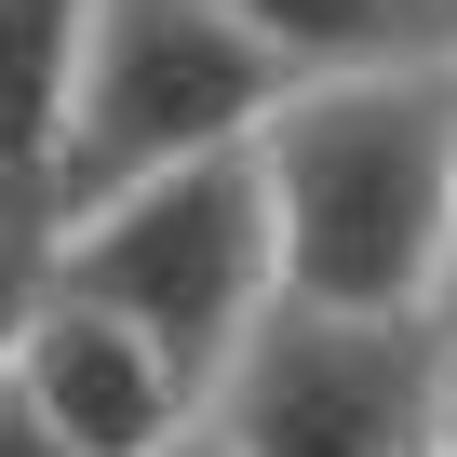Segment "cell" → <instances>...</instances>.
<instances>
[{
    "label": "cell",
    "mask_w": 457,
    "mask_h": 457,
    "mask_svg": "<svg viewBox=\"0 0 457 457\" xmlns=\"http://www.w3.org/2000/svg\"><path fill=\"white\" fill-rule=\"evenodd\" d=\"M28 296H41V228H0V350H14Z\"/></svg>",
    "instance_id": "ba28073f"
},
{
    "label": "cell",
    "mask_w": 457,
    "mask_h": 457,
    "mask_svg": "<svg viewBox=\"0 0 457 457\" xmlns=\"http://www.w3.org/2000/svg\"><path fill=\"white\" fill-rule=\"evenodd\" d=\"M228 457H417L444 430V323H337L270 310L215 377Z\"/></svg>",
    "instance_id": "277c9868"
},
{
    "label": "cell",
    "mask_w": 457,
    "mask_h": 457,
    "mask_svg": "<svg viewBox=\"0 0 457 457\" xmlns=\"http://www.w3.org/2000/svg\"><path fill=\"white\" fill-rule=\"evenodd\" d=\"M417 457H444V444H417Z\"/></svg>",
    "instance_id": "9a60e30c"
},
{
    "label": "cell",
    "mask_w": 457,
    "mask_h": 457,
    "mask_svg": "<svg viewBox=\"0 0 457 457\" xmlns=\"http://www.w3.org/2000/svg\"><path fill=\"white\" fill-rule=\"evenodd\" d=\"M430 444H444V457H457V350H444V430H430Z\"/></svg>",
    "instance_id": "8fae6325"
},
{
    "label": "cell",
    "mask_w": 457,
    "mask_h": 457,
    "mask_svg": "<svg viewBox=\"0 0 457 457\" xmlns=\"http://www.w3.org/2000/svg\"><path fill=\"white\" fill-rule=\"evenodd\" d=\"M444 337H457V296H444Z\"/></svg>",
    "instance_id": "5bb4252c"
},
{
    "label": "cell",
    "mask_w": 457,
    "mask_h": 457,
    "mask_svg": "<svg viewBox=\"0 0 457 457\" xmlns=\"http://www.w3.org/2000/svg\"><path fill=\"white\" fill-rule=\"evenodd\" d=\"M41 283L81 296V310H108V323H135L162 350V377L188 403H215L228 350L283 310V283H270V202H256V135L215 148V162H175V175H148V188L95 202V215H68L41 243Z\"/></svg>",
    "instance_id": "7a4b0ae2"
},
{
    "label": "cell",
    "mask_w": 457,
    "mask_h": 457,
    "mask_svg": "<svg viewBox=\"0 0 457 457\" xmlns=\"http://www.w3.org/2000/svg\"><path fill=\"white\" fill-rule=\"evenodd\" d=\"M444 350H457V337H444Z\"/></svg>",
    "instance_id": "2e32d148"
},
{
    "label": "cell",
    "mask_w": 457,
    "mask_h": 457,
    "mask_svg": "<svg viewBox=\"0 0 457 457\" xmlns=\"http://www.w3.org/2000/svg\"><path fill=\"white\" fill-rule=\"evenodd\" d=\"M444 54H457V0H444Z\"/></svg>",
    "instance_id": "4fadbf2b"
},
{
    "label": "cell",
    "mask_w": 457,
    "mask_h": 457,
    "mask_svg": "<svg viewBox=\"0 0 457 457\" xmlns=\"http://www.w3.org/2000/svg\"><path fill=\"white\" fill-rule=\"evenodd\" d=\"M256 202H270L283 310L444 323V296H457V121H444V68L283 81V108L256 121Z\"/></svg>",
    "instance_id": "6da1fadb"
},
{
    "label": "cell",
    "mask_w": 457,
    "mask_h": 457,
    "mask_svg": "<svg viewBox=\"0 0 457 457\" xmlns=\"http://www.w3.org/2000/svg\"><path fill=\"white\" fill-rule=\"evenodd\" d=\"M95 0H0V228H41Z\"/></svg>",
    "instance_id": "8992f818"
},
{
    "label": "cell",
    "mask_w": 457,
    "mask_h": 457,
    "mask_svg": "<svg viewBox=\"0 0 457 457\" xmlns=\"http://www.w3.org/2000/svg\"><path fill=\"white\" fill-rule=\"evenodd\" d=\"M0 457H68V444L28 417V390H14V377H0Z\"/></svg>",
    "instance_id": "9c48e42d"
},
{
    "label": "cell",
    "mask_w": 457,
    "mask_h": 457,
    "mask_svg": "<svg viewBox=\"0 0 457 457\" xmlns=\"http://www.w3.org/2000/svg\"><path fill=\"white\" fill-rule=\"evenodd\" d=\"M283 81H363V68H444V0H215Z\"/></svg>",
    "instance_id": "52a82bcc"
},
{
    "label": "cell",
    "mask_w": 457,
    "mask_h": 457,
    "mask_svg": "<svg viewBox=\"0 0 457 457\" xmlns=\"http://www.w3.org/2000/svg\"><path fill=\"white\" fill-rule=\"evenodd\" d=\"M283 108V68L215 14V0H95L81 28V81H68V135H54V202H41V243L68 215L243 148Z\"/></svg>",
    "instance_id": "3957f363"
},
{
    "label": "cell",
    "mask_w": 457,
    "mask_h": 457,
    "mask_svg": "<svg viewBox=\"0 0 457 457\" xmlns=\"http://www.w3.org/2000/svg\"><path fill=\"white\" fill-rule=\"evenodd\" d=\"M148 457H228V444H215V417H188V430H175V444H148Z\"/></svg>",
    "instance_id": "30bf717a"
},
{
    "label": "cell",
    "mask_w": 457,
    "mask_h": 457,
    "mask_svg": "<svg viewBox=\"0 0 457 457\" xmlns=\"http://www.w3.org/2000/svg\"><path fill=\"white\" fill-rule=\"evenodd\" d=\"M444 121H457V54H444Z\"/></svg>",
    "instance_id": "7c38bea8"
},
{
    "label": "cell",
    "mask_w": 457,
    "mask_h": 457,
    "mask_svg": "<svg viewBox=\"0 0 457 457\" xmlns=\"http://www.w3.org/2000/svg\"><path fill=\"white\" fill-rule=\"evenodd\" d=\"M0 377L28 390V417L68 444V457H148V444H175L202 403L162 377V350L135 337V323H108V310H81V296H28V323H14V350H0Z\"/></svg>",
    "instance_id": "5b68a950"
}]
</instances>
